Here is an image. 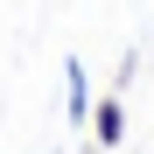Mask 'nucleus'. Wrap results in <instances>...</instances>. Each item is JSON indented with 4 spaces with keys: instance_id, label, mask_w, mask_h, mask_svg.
<instances>
[{
    "instance_id": "1",
    "label": "nucleus",
    "mask_w": 154,
    "mask_h": 154,
    "mask_svg": "<svg viewBox=\"0 0 154 154\" xmlns=\"http://www.w3.org/2000/svg\"><path fill=\"white\" fill-rule=\"evenodd\" d=\"M91 140L98 147H119L126 140V98H91Z\"/></svg>"
},
{
    "instance_id": "2",
    "label": "nucleus",
    "mask_w": 154,
    "mask_h": 154,
    "mask_svg": "<svg viewBox=\"0 0 154 154\" xmlns=\"http://www.w3.org/2000/svg\"><path fill=\"white\" fill-rule=\"evenodd\" d=\"M63 84H70V126H91V84H84V63H77V56L63 70Z\"/></svg>"
}]
</instances>
